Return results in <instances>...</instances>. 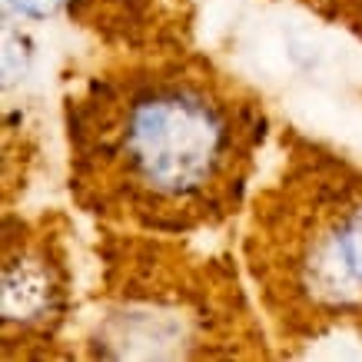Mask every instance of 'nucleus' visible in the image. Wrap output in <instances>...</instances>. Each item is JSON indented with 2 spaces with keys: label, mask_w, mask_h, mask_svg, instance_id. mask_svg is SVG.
<instances>
[{
  "label": "nucleus",
  "mask_w": 362,
  "mask_h": 362,
  "mask_svg": "<svg viewBox=\"0 0 362 362\" xmlns=\"http://www.w3.org/2000/svg\"><path fill=\"white\" fill-rule=\"evenodd\" d=\"M60 279L57 266L40 250H23L17 256L7 252L4 263V322L13 326H33L57 316L60 306Z\"/></svg>",
  "instance_id": "7ed1b4c3"
},
{
  "label": "nucleus",
  "mask_w": 362,
  "mask_h": 362,
  "mask_svg": "<svg viewBox=\"0 0 362 362\" xmlns=\"http://www.w3.org/2000/svg\"><path fill=\"white\" fill-rule=\"evenodd\" d=\"M13 4H17V11L21 13L40 21V17H50V13L60 11V4H64V0H13Z\"/></svg>",
  "instance_id": "20e7f679"
},
{
  "label": "nucleus",
  "mask_w": 362,
  "mask_h": 362,
  "mask_svg": "<svg viewBox=\"0 0 362 362\" xmlns=\"http://www.w3.org/2000/svg\"><path fill=\"white\" fill-rule=\"evenodd\" d=\"M256 103L189 60L97 77L70 103L74 187L93 213L193 230L240 203L259 143Z\"/></svg>",
  "instance_id": "f257e3e1"
},
{
  "label": "nucleus",
  "mask_w": 362,
  "mask_h": 362,
  "mask_svg": "<svg viewBox=\"0 0 362 362\" xmlns=\"http://www.w3.org/2000/svg\"><path fill=\"white\" fill-rule=\"evenodd\" d=\"M252 269L289 316L362 319V173L313 166L256 206Z\"/></svg>",
  "instance_id": "f03ea898"
}]
</instances>
